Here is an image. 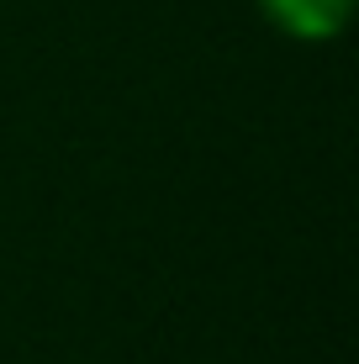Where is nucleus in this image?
<instances>
[{
    "mask_svg": "<svg viewBox=\"0 0 359 364\" xmlns=\"http://www.w3.org/2000/svg\"><path fill=\"white\" fill-rule=\"evenodd\" d=\"M259 6H264V16L275 21L280 32L306 37V43H323V37L343 32L354 0H259Z\"/></svg>",
    "mask_w": 359,
    "mask_h": 364,
    "instance_id": "nucleus-1",
    "label": "nucleus"
}]
</instances>
